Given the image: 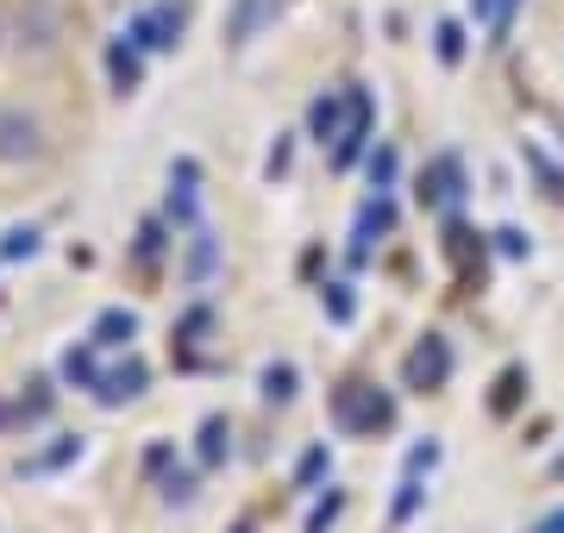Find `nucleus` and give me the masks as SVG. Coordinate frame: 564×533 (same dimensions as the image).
<instances>
[{
	"label": "nucleus",
	"instance_id": "nucleus-16",
	"mask_svg": "<svg viewBox=\"0 0 564 533\" xmlns=\"http://www.w3.org/2000/svg\"><path fill=\"white\" fill-rule=\"evenodd\" d=\"M295 383H302V370L289 365H263V377H258V390H263V402H295Z\"/></svg>",
	"mask_w": 564,
	"mask_h": 533
},
{
	"label": "nucleus",
	"instance_id": "nucleus-1",
	"mask_svg": "<svg viewBox=\"0 0 564 533\" xmlns=\"http://www.w3.org/2000/svg\"><path fill=\"white\" fill-rule=\"evenodd\" d=\"M182 32H188V13H182L176 0H151V7H139V13L126 20V39L139 44L144 57H163V51H176Z\"/></svg>",
	"mask_w": 564,
	"mask_h": 533
},
{
	"label": "nucleus",
	"instance_id": "nucleus-17",
	"mask_svg": "<svg viewBox=\"0 0 564 533\" xmlns=\"http://www.w3.org/2000/svg\"><path fill=\"white\" fill-rule=\"evenodd\" d=\"M364 164H370V188H377V195L395 188V144H370V151H364Z\"/></svg>",
	"mask_w": 564,
	"mask_h": 533
},
{
	"label": "nucleus",
	"instance_id": "nucleus-5",
	"mask_svg": "<svg viewBox=\"0 0 564 533\" xmlns=\"http://www.w3.org/2000/svg\"><path fill=\"white\" fill-rule=\"evenodd\" d=\"M144 383H151V370H144V358H126V365H107L101 383H95V402L101 409H120V402H139Z\"/></svg>",
	"mask_w": 564,
	"mask_h": 533
},
{
	"label": "nucleus",
	"instance_id": "nucleus-4",
	"mask_svg": "<svg viewBox=\"0 0 564 533\" xmlns=\"http://www.w3.org/2000/svg\"><path fill=\"white\" fill-rule=\"evenodd\" d=\"M163 214H170L176 226H202V164H195V157H176V164H170Z\"/></svg>",
	"mask_w": 564,
	"mask_h": 533
},
{
	"label": "nucleus",
	"instance_id": "nucleus-8",
	"mask_svg": "<svg viewBox=\"0 0 564 533\" xmlns=\"http://www.w3.org/2000/svg\"><path fill=\"white\" fill-rule=\"evenodd\" d=\"M445 370H452V351H445L440 333H426L421 346H414V358H408V383H414V390H440Z\"/></svg>",
	"mask_w": 564,
	"mask_h": 533
},
{
	"label": "nucleus",
	"instance_id": "nucleus-15",
	"mask_svg": "<svg viewBox=\"0 0 564 533\" xmlns=\"http://www.w3.org/2000/svg\"><path fill=\"white\" fill-rule=\"evenodd\" d=\"M214 270H220V246H214V232H207V226H188V264H182V276L202 289Z\"/></svg>",
	"mask_w": 564,
	"mask_h": 533
},
{
	"label": "nucleus",
	"instance_id": "nucleus-10",
	"mask_svg": "<svg viewBox=\"0 0 564 533\" xmlns=\"http://www.w3.org/2000/svg\"><path fill=\"white\" fill-rule=\"evenodd\" d=\"M101 346H95V339H82V346H69L63 351V365H57V377L63 383H69V390H88L95 395V383H101Z\"/></svg>",
	"mask_w": 564,
	"mask_h": 533
},
{
	"label": "nucleus",
	"instance_id": "nucleus-24",
	"mask_svg": "<svg viewBox=\"0 0 564 533\" xmlns=\"http://www.w3.org/2000/svg\"><path fill=\"white\" fill-rule=\"evenodd\" d=\"M289 157H295V139H276V151H270V176H289Z\"/></svg>",
	"mask_w": 564,
	"mask_h": 533
},
{
	"label": "nucleus",
	"instance_id": "nucleus-26",
	"mask_svg": "<svg viewBox=\"0 0 564 533\" xmlns=\"http://www.w3.org/2000/svg\"><path fill=\"white\" fill-rule=\"evenodd\" d=\"M326 471V446H314V452H307V458H302V483H314V477H321Z\"/></svg>",
	"mask_w": 564,
	"mask_h": 533
},
{
	"label": "nucleus",
	"instance_id": "nucleus-23",
	"mask_svg": "<svg viewBox=\"0 0 564 533\" xmlns=\"http://www.w3.org/2000/svg\"><path fill=\"white\" fill-rule=\"evenodd\" d=\"M470 13H477V25H489V32H508L514 0H470Z\"/></svg>",
	"mask_w": 564,
	"mask_h": 533
},
{
	"label": "nucleus",
	"instance_id": "nucleus-21",
	"mask_svg": "<svg viewBox=\"0 0 564 533\" xmlns=\"http://www.w3.org/2000/svg\"><path fill=\"white\" fill-rule=\"evenodd\" d=\"M433 51H440V63H464V25L445 20L440 32H433Z\"/></svg>",
	"mask_w": 564,
	"mask_h": 533
},
{
	"label": "nucleus",
	"instance_id": "nucleus-2",
	"mask_svg": "<svg viewBox=\"0 0 564 533\" xmlns=\"http://www.w3.org/2000/svg\"><path fill=\"white\" fill-rule=\"evenodd\" d=\"M370 132H377V101H370V88H345V132L333 144V164L351 170L370 151Z\"/></svg>",
	"mask_w": 564,
	"mask_h": 533
},
{
	"label": "nucleus",
	"instance_id": "nucleus-25",
	"mask_svg": "<svg viewBox=\"0 0 564 533\" xmlns=\"http://www.w3.org/2000/svg\"><path fill=\"white\" fill-rule=\"evenodd\" d=\"M514 395H521V370H508L502 390H496V409H514Z\"/></svg>",
	"mask_w": 564,
	"mask_h": 533
},
{
	"label": "nucleus",
	"instance_id": "nucleus-27",
	"mask_svg": "<svg viewBox=\"0 0 564 533\" xmlns=\"http://www.w3.org/2000/svg\"><path fill=\"white\" fill-rule=\"evenodd\" d=\"M333 514H339V496H326V502H321V509H314V521H307V527H314V533H321V527H326V521H333Z\"/></svg>",
	"mask_w": 564,
	"mask_h": 533
},
{
	"label": "nucleus",
	"instance_id": "nucleus-11",
	"mask_svg": "<svg viewBox=\"0 0 564 533\" xmlns=\"http://www.w3.org/2000/svg\"><path fill=\"white\" fill-rule=\"evenodd\" d=\"M107 76H113V95H132V88L144 83V51L126 39V32L107 44Z\"/></svg>",
	"mask_w": 564,
	"mask_h": 533
},
{
	"label": "nucleus",
	"instance_id": "nucleus-9",
	"mask_svg": "<svg viewBox=\"0 0 564 533\" xmlns=\"http://www.w3.org/2000/svg\"><path fill=\"white\" fill-rule=\"evenodd\" d=\"M339 132H345V88H326V95L307 101V139L314 144H339Z\"/></svg>",
	"mask_w": 564,
	"mask_h": 533
},
{
	"label": "nucleus",
	"instance_id": "nucleus-18",
	"mask_svg": "<svg viewBox=\"0 0 564 533\" xmlns=\"http://www.w3.org/2000/svg\"><path fill=\"white\" fill-rule=\"evenodd\" d=\"M226 452H232V427L214 414V421H202V465H220Z\"/></svg>",
	"mask_w": 564,
	"mask_h": 533
},
{
	"label": "nucleus",
	"instance_id": "nucleus-28",
	"mask_svg": "<svg viewBox=\"0 0 564 533\" xmlns=\"http://www.w3.org/2000/svg\"><path fill=\"white\" fill-rule=\"evenodd\" d=\"M496 239H502V251H508V258H521V251H527V239L514 232V226H508V232H496Z\"/></svg>",
	"mask_w": 564,
	"mask_h": 533
},
{
	"label": "nucleus",
	"instance_id": "nucleus-30",
	"mask_svg": "<svg viewBox=\"0 0 564 533\" xmlns=\"http://www.w3.org/2000/svg\"><path fill=\"white\" fill-rule=\"evenodd\" d=\"M0 427H7V402H0Z\"/></svg>",
	"mask_w": 564,
	"mask_h": 533
},
{
	"label": "nucleus",
	"instance_id": "nucleus-13",
	"mask_svg": "<svg viewBox=\"0 0 564 533\" xmlns=\"http://www.w3.org/2000/svg\"><path fill=\"white\" fill-rule=\"evenodd\" d=\"M389 226H395V202L389 195H377V202H364L358 207V232H351V258H364V251L383 239Z\"/></svg>",
	"mask_w": 564,
	"mask_h": 533
},
{
	"label": "nucleus",
	"instance_id": "nucleus-19",
	"mask_svg": "<svg viewBox=\"0 0 564 533\" xmlns=\"http://www.w3.org/2000/svg\"><path fill=\"white\" fill-rule=\"evenodd\" d=\"M321 308H326V314H333V320L345 327V320L358 314V295H351V283H326V289H321Z\"/></svg>",
	"mask_w": 564,
	"mask_h": 533
},
{
	"label": "nucleus",
	"instance_id": "nucleus-22",
	"mask_svg": "<svg viewBox=\"0 0 564 533\" xmlns=\"http://www.w3.org/2000/svg\"><path fill=\"white\" fill-rule=\"evenodd\" d=\"M32 251H39V226H7L0 258H32Z\"/></svg>",
	"mask_w": 564,
	"mask_h": 533
},
{
	"label": "nucleus",
	"instance_id": "nucleus-12",
	"mask_svg": "<svg viewBox=\"0 0 564 533\" xmlns=\"http://www.w3.org/2000/svg\"><path fill=\"white\" fill-rule=\"evenodd\" d=\"M270 13H276V0H232V7H226V44H232V51L251 44Z\"/></svg>",
	"mask_w": 564,
	"mask_h": 533
},
{
	"label": "nucleus",
	"instance_id": "nucleus-20",
	"mask_svg": "<svg viewBox=\"0 0 564 533\" xmlns=\"http://www.w3.org/2000/svg\"><path fill=\"white\" fill-rule=\"evenodd\" d=\"M163 246H170V239H163V220H144V226H139V246H132V258L151 270V264L163 258Z\"/></svg>",
	"mask_w": 564,
	"mask_h": 533
},
{
	"label": "nucleus",
	"instance_id": "nucleus-7",
	"mask_svg": "<svg viewBox=\"0 0 564 533\" xmlns=\"http://www.w3.org/2000/svg\"><path fill=\"white\" fill-rule=\"evenodd\" d=\"M421 202L426 207H458L464 202V164L452 157V151H440V157H433V170L421 176Z\"/></svg>",
	"mask_w": 564,
	"mask_h": 533
},
{
	"label": "nucleus",
	"instance_id": "nucleus-3",
	"mask_svg": "<svg viewBox=\"0 0 564 533\" xmlns=\"http://www.w3.org/2000/svg\"><path fill=\"white\" fill-rule=\"evenodd\" d=\"M333 414H339V427L345 433H377L395 421V402L377 390H364V383H345L339 395H333Z\"/></svg>",
	"mask_w": 564,
	"mask_h": 533
},
{
	"label": "nucleus",
	"instance_id": "nucleus-14",
	"mask_svg": "<svg viewBox=\"0 0 564 533\" xmlns=\"http://www.w3.org/2000/svg\"><path fill=\"white\" fill-rule=\"evenodd\" d=\"M88 339H95L101 351H126L132 339H139V314H132V308H107L101 320L88 327Z\"/></svg>",
	"mask_w": 564,
	"mask_h": 533
},
{
	"label": "nucleus",
	"instance_id": "nucleus-6",
	"mask_svg": "<svg viewBox=\"0 0 564 533\" xmlns=\"http://www.w3.org/2000/svg\"><path fill=\"white\" fill-rule=\"evenodd\" d=\"M39 139H44V126L32 120V113H20V107H0V157H7V164L39 157Z\"/></svg>",
	"mask_w": 564,
	"mask_h": 533
},
{
	"label": "nucleus",
	"instance_id": "nucleus-29",
	"mask_svg": "<svg viewBox=\"0 0 564 533\" xmlns=\"http://www.w3.org/2000/svg\"><path fill=\"white\" fill-rule=\"evenodd\" d=\"M533 533H564V509H558V514H545V521H540Z\"/></svg>",
	"mask_w": 564,
	"mask_h": 533
}]
</instances>
